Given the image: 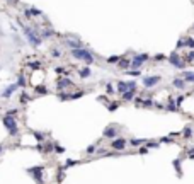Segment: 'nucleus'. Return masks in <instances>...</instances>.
I'll return each mask as SVG.
<instances>
[{"label":"nucleus","mask_w":194,"mask_h":184,"mask_svg":"<svg viewBox=\"0 0 194 184\" xmlns=\"http://www.w3.org/2000/svg\"><path fill=\"white\" fill-rule=\"evenodd\" d=\"M174 87L175 89H186V80H184V78H175Z\"/></svg>","instance_id":"obj_20"},{"label":"nucleus","mask_w":194,"mask_h":184,"mask_svg":"<svg viewBox=\"0 0 194 184\" xmlns=\"http://www.w3.org/2000/svg\"><path fill=\"white\" fill-rule=\"evenodd\" d=\"M184 46L194 48V39H193V37H187V39H184Z\"/></svg>","instance_id":"obj_31"},{"label":"nucleus","mask_w":194,"mask_h":184,"mask_svg":"<svg viewBox=\"0 0 194 184\" xmlns=\"http://www.w3.org/2000/svg\"><path fill=\"white\" fill-rule=\"evenodd\" d=\"M160 142H163V143H172V142H174V138H172V136H165V138H162Z\"/></svg>","instance_id":"obj_42"},{"label":"nucleus","mask_w":194,"mask_h":184,"mask_svg":"<svg viewBox=\"0 0 194 184\" xmlns=\"http://www.w3.org/2000/svg\"><path fill=\"white\" fill-rule=\"evenodd\" d=\"M51 56H55V58H58V56H61V53H60V50H56V48H53V50H51Z\"/></svg>","instance_id":"obj_39"},{"label":"nucleus","mask_w":194,"mask_h":184,"mask_svg":"<svg viewBox=\"0 0 194 184\" xmlns=\"http://www.w3.org/2000/svg\"><path fill=\"white\" fill-rule=\"evenodd\" d=\"M51 36H55V31L53 29H44L43 33H39V37L41 39H48V37H51Z\"/></svg>","instance_id":"obj_18"},{"label":"nucleus","mask_w":194,"mask_h":184,"mask_svg":"<svg viewBox=\"0 0 194 184\" xmlns=\"http://www.w3.org/2000/svg\"><path fill=\"white\" fill-rule=\"evenodd\" d=\"M169 63H170V65H174L175 68H184V65H186V63L179 58L177 53H172V55L169 56Z\"/></svg>","instance_id":"obj_9"},{"label":"nucleus","mask_w":194,"mask_h":184,"mask_svg":"<svg viewBox=\"0 0 194 184\" xmlns=\"http://www.w3.org/2000/svg\"><path fill=\"white\" fill-rule=\"evenodd\" d=\"M167 109L175 111V102H174V99H169V102H167Z\"/></svg>","instance_id":"obj_32"},{"label":"nucleus","mask_w":194,"mask_h":184,"mask_svg":"<svg viewBox=\"0 0 194 184\" xmlns=\"http://www.w3.org/2000/svg\"><path fill=\"white\" fill-rule=\"evenodd\" d=\"M136 106H138V108H140V106H143V108H152V106H153V101H152V99H143V101L140 99V101L136 102Z\"/></svg>","instance_id":"obj_16"},{"label":"nucleus","mask_w":194,"mask_h":184,"mask_svg":"<svg viewBox=\"0 0 194 184\" xmlns=\"http://www.w3.org/2000/svg\"><path fill=\"white\" fill-rule=\"evenodd\" d=\"M26 65H27L29 68H33V70H38V68H41V67H43V63H41L39 60H36V61H27Z\"/></svg>","instance_id":"obj_21"},{"label":"nucleus","mask_w":194,"mask_h":184,"mask_svg":"<svg viewBox=\"0 0 194 184\" xmlns=\"http://www.w3.org/2000/svg\"><path fill=\"white\" fill-rule=\"evenodd\" d=\"M72 56L75 58V60H82V61H85L87 65H92L96 60H94V55L89 51V50H85V48H80V50H72Z\"/></svg>","instance_id":"obj_3"},{"label":"nucleus","mask_w":194,"mask_h":184,"mask_svg":"<svg viewBox=\"0 0 194 184\" xmlns=\"http://www.w3.org/2000/svg\"><path fill=\"white\" fill-rule=\"evenodd\" d=\"M96 152V145H90V147H87V153H94Z\"/></svg>","instance_id":"obj_46"},{"label":"nucleus","mask_w":194,"mask_h":184,"mask_svg":"<svg viewBox=\"0 0 194 184\" xmlns=\"http://www.w3.org/2000/svg\"><path fill=\"white\" fill-rule=\"evenodd\" d=\"M182 77L186 82H194V72H182Z\"/></svg>","instance_id":"obj_23"},{"label":"nucleus","mask_w":194,"mask_h":184,"mask_svg":"<svg viewBox=\"0 0 194 184\" xmlns=\"http://www.w3.org/2000/svg\"><path fill=\"white\" fill-rule=\"evenodd\" d=\"M119 60H121V56H109L106 61H107L109 65H117V61H119Z\"/></svg>","instance_id":"obj_29"},{"label":"nucleus","mask_w":194,"mask_h":184,"mask_svg":"<svg viewBox=\"0 0 194 184\" xmlns=\"http://www.w3.org/2000/svg\"><path fill=\"white\" fill-rule=\"evenodd\" d=\"M55 72H56V74H63V75H65V68H61V67H58V68H56Z\"/></svg>","instance_id":"obj_49"},{"label":"nucleus","mask_w":194,"mask_h":184,"mask_svg":"<svg viewBox=\"0 0 194 184\" xmlns=\"http://www.w3.org/2000/svg\"><path fill=\"white\" fill-rule=\"evenodd\" d=\"M19 102L24 106V104H27V102H31V95L27 94L26 91H22L20 92V97H19Z\"/></svg>","instance_id":"obj_13"},{"label":"nucleus","mask_w":194,"mask_h":184,"mask_svg":"<svg viewBox=\"0 0 194 184\" xmlns=\"http://www.w3.org/2000/svg\"><path fill=\"white\" fill-rule=\"evenodd\" d=\"M34 92H36L38 95H48V94H50V89H46L44 85H36V87H34Z\"/></svg>","instance_id":"obj_15"},{"label":"nucleus","mask_w":194,"mask_h":184,"mask_svg":"<svg viewBox=\"0 0 194 184\" xmlns=\"http://www.w3.org/2000/svg\"><path fill=\"white\" fill-rule=\"evenodd\" d=\"M189 157H191V159H194V150H191V152H189Z\"/></svg>","instance_id":"obj_51"},{"label":"nucleus","mask_w":194,"mask_h":184,"mask_svg":"<svg viewBox=\"0 0 194 184\" xmlns=\"http://www.w3.org/2000/svg\"><path fill=\"white\" fill-rule=\"evenodd\" d=\"M17 89H19V85H17V84L14 82V84H10V85H7V87H5V89L2 91V94H0V95H2V97H5V99H9V97H10V95H12L14 92L17 91Z\"/></svg>","instance_id":"obj_10"},{"label":"nucleus","mask_w":194,"mask_h":184,"mask_svg":"<svg viewBox=\"0 0 194 184\" xmlns=\"http://www.w3.org/2000/svg\"><path fill=\"white\" fill-rule=\"evenodd\" d=\"M145 142L147 140H141V138H131L130 140V145L131 147H141V145H145Z\"/></svg>","instance_id":"obj_19"},{"label":"nucleus","mask_w":194,"mask_h":184,"mask_svg":"<svg viewBox=\"0 0 194 184\" xmlns=\"http://www.w3.org/2000/svg\"><path fill=\"white\" fill-rule=\"evenodd\" d=\"M128 145V140H124V138H114L113 142H111V147L114 152H121V150H124Z\"/></svg>","instance_id":"obj_5"},{"label":"nucleus","mask_w":194,"mask_h":184,"mask_svg":"<svg viewBox=\"0 0 194 184\" xmlns=\"http://www.w3.org/2000/svg\"><path fill=\"white\" fill-rule=\"evenodd\" d=\"M147 60H148V55H136L135 58H133V61H131V67H133L135 70H138Z\"/></svg>","instance_id":"obj_8"},{"label":"nucleus","mask_w":194,"mask_h":184,"mask_svg":"<svg viewBox=\"0 0 194 184\" xmlns=\"http://www.w3.org/2000/svg\"><path fill=\"white\" fill-rule=\"evenodd\" d=\"M19 87H26V77H24V74H19V77H17V82H16Z\"/></svg>","instance_id":"obj_27"},{"label":"nucleus","mask_w":194,"mask_h":184,"mask_svg":"<svg viewBox=\"0 0 194 184\" xmlns=\"http://www.w3.org/2000/svg\"><path fill=\"white\" fill-rule=\"evenodd\" d=\"M56 87H58V91H63V89H66V87H73V82H72L70 78L63 77V78H58Z\"/></svg>","instance_id":"obj_12"},{"label":"nucleus","mask_w":194,"mask_h":184,"mask_svg":"<svg viewBox=\"0 0 194 184\" xmlns=\"http://www.w3.org/2000/svg\"><path fill=\"white\" fill-rule=\"evenodd\" d=\"M126 74L131 75V77H138V75H141V72L140 70H126Z\"/></svg>","instance_id":"obj_34"},{"label":"nucleus","mask_w":194,"mask_h":184,"mask_svg":"<svg viewBox=\"0 0 194 184\" xmlns=\"http://www.w3.org/2000/svg\"><path fill=\"white\" fill-rule=\"evenodd\" d=\"M24 16H26V19H27V20H31V19H33V16H31V10H29V9H24Z\"/></svg>","instance_id":"obj_40"},{"label":"nucleus","mask_w":194,"mask_h":184,"mask_svg":"<svg viewBox=\"0 0 194 184\" xmlns=\"http://www.w3.org/2000/svg\"><path fill=\"white\" fill-rule=\"evenodd\" d=\"M17 24L20 26V29H22V33H24V36L27 37V41L34 46V48H38L39 44H41V37H39V33L36 31V29H33V27H29V26H26L20 19H17Z\"/></svg>","instance_id":"obj_1"},{"label":"nucleus","mask_w":194,"mask_h":184,"mask_svg":"<svg viewBox=\"0 0 194 184\" xmlns=\"http://www.w3.org/2000/svg\"><path fill=\"white\" fill-rule=\"evenodd\" d=\"M78 75H80V78H89V77L92 75V72H90L89 67H85V68H80V70H78Z\"/></svg>","instance_id":"obj_17"},{"label":"nucleus","mask_w":194,"mask_h":184,"mask_svg":"<svg viewBox=\"0 0 194 184\" xmlns=\"http://www.w3.org/2000/svg\"><path fill=\"white\" fill-rule=\"evenodd\" d=\"M2 152H3V145L0 143V155H2Z\"/></svg>","instance_id":"obj_52"},{"label":"nucleus","mask_w":194,"mask_h":184,"mask_svg":"<svg viewBox=\"0 0 194 184\" xmlns=\"http://www.w3.org/2000/svg\"><path fill=\"white\" fill-rule=\"evenodd\" d=\"M5 114H7V116H10V118H16V116L19 114V109H17V108H12V109H9V111H7Z\"/></svg>","instance_id":"obj_30"},{"label":"nucleus","mask_w":194,"mask_h":184,"mask_svg":"<svg viewBox=\"0 0 194 184\" xmlns=\"http://www.w3.org/2000/svg\"><path fill=\"white\" fill-rule=\"evenodd\" d=\"M75 164H77V160H66V164H65L63 169H66V167H70V166H75Z\"/></svg>","instance_id":"obj_43"},{"label":"nucleus","mask_w":194,"mask_h":184,"mask_svg":"<svg viewBox=\"0 0 194 184\" xmlns=\"http://www.w3.org/2000/svg\"><path fill=\"white\" fill-rule=\"evenodd\" d=\"M65 43H66V46H68L70 50H80V48H83V44H82L78 39H75V37H72V36L65 37Z\"/></svg>","instance_id":"obj_7"},{"label":"nucleus","mask_w":194,"mask_h":184,"mask_svg":"<svg viewBox=\"0 0 194 184\" xmlns=\"http://www.w3.org/2000/svg\"><path fill=\"white\" fill-rule=\"evenodd\" d=\"M160 82V77L158 75H153V77H143V85L147 87V89H150V87H153L155 84H158Z\"/></svg>","instance_id":"obj_11"},{"label":"nucleus","mask_w":194,"mask_h":184,"mask_svg":"<svg viewBox=\"0 0 194 184\" xmlns=\"http://www.w3.org/2000/svg\"><path fill=\"white\" fill-rule=\"evenodd\" d=\"M155 58H157V61H162V60H163V55H157Z\"/></svg>","instance_id":"obj_50"},{"label":"nucleus","mask_w":194,"mask_h":184,"mask_svg":"<svg viewBox=\"0 0 194 184\" xmlns=\"http://www.w3.org/2000/svg\"><path fill=\"white\" fill-rule=\"evenodd\" d=\"M29 10H31V16H33V17H41V16H43V12H41L39 9H36V7H31Z\"/></svg>","instance_id":"obj_28"},{"label":"nucleus","mask_w":194,"mask_h":184,"mask_svg":"<svg viewBox=\"0 0 194 184\" xmlns=\"http://www.w3.org/2000/svg\"><path fill=\"white\" fill-rule=\"evenodd\" d=\"M26 172H27L38 184H44V177H43V174H44V166L29 167V169H26Z\"/></svg>","instance_id":"obj_4"},{"label":"nucleus","mask_w":194,"mask_h":184,"mask_svg":"<svg viewBox=\"0 0 194 184\" xmlns=\"http://www.w3.org/2000/svg\"><path fill=\"white\" fill-rule=\"evenodd\" d=\"M2 123H3V126H5L9 135L19 136V125H17V119L16 118H10V116L5 114V116H2Z\"/></svg>","instance_id":"obj_2"},{"label":"nucleus","mask_w":194,"mask_h":184,"mask_svg":"<svg viewBox=\"0 0 194 184\" xmlns=\"http://www.w3.org/2000/svg\"><path fill=\"white\" fill-rule=\"evenodd\" d=\"M140 153H141V155H147V153H148V148H147V147H140Z\"/></svg>","instance_id":"obj_45"},{"label":"nucleus","mask_w":194,"mask_h":184,"mask_svg":"<svg viewBox=\"0 0 194 184\" xmlns=\"http://www.w3.org/2000/svg\"><path fill=\"white\" fill-rule=\"evenodd\" d=\"M117 106H119L117 102H111V104H107V109H109V111H116Z\"/></svg>","instance_id":"obj_36"},{"label":"nucleus","mask_w":194,"mask_h":184,"mask_svg":"<svg viewBox=\"0 0 194 184\" xmlns=\"http://www.w3.org/2000/svg\"><path fill=\"white\" fill-rule=\"evenodd\" d=\"M117 92L119 94L128 92V82H117Z\"/></svg>","instance_id":"obj_22"},{"label":"nucleus","mask_w":194,"mask_h":184,"mask_svg":"<svg viewBox=\"0 0 194 184\" xmlns=\"http://www.w3.org/2000/svg\"><path fill=\"white\" fill-rule=\"evenodd\" d=\"M33 135H34V138L38 140L39 143H44L46 140H44V133H39V131H33Z\"/></svg>","instance_id":"obj_25"},{"label":"nucleus","mask_w":194,"mask_h":184,"mask_svg":"<svg viewBox=\"0 0 194 184\" xmlns=\"http://www.w3.org/2000/svg\"><path fill=\"white\" fill-rule=\"evenodd\" d=\"M99 101H100V102H104V104H107V102H109L106 95H99Z\"/></svg>","instance_id":"obj_47"},{"label":"nucleus","mask_w":194,"mask_h":184,"mask_svg":"<svg viewBox=\"0 0 194 184\" xmlns=\"http://www.w3.org/2000/svg\"><path fill=\"white\" fill-rule=\"evenodd\" d=\"M55 152H56V153H63V152H65V148H63V147H60L58 143L55 142Z\"/></svg>","instance_id":"obj_37"},{"label":"nucleus","mask_w":194,"mask_h":184,"mask_svg":"<svg viewBox=\"0 0 194 184\" xmlns=\"http://www.w3.org/2000/svg\"><path fill=\"white\" fill-rule=\"evenodd\" d=\"M117 135H119V129H117V126H114V125L107 126V128L104 129V133H102V136H104V138H111V140L117 138Z\"/></svg>","instance_id":"obj_6"},{"label":"nucleus","mask_w":194,"mask_h":184,"mask_svg":"<svg viewBox=\"0 0 194 184\" xmlns=\"http://www.w3.org/2000/svg\"><path fill=\"white\" fill-rule=\"evenodd\" d=\"M186 58H187V61H194V51H191V53L186 56Z\"/></svg>","instance_id":"obj_48"},{"label":"nucleus","mask_w":194,"mask_h":184,"mask_svg":"<svg viewBox=\"0 0 194 184\" xmlns=\"http://www.w3.org/2000/svg\"><path fill=\"white\" fill-rule=\"evenodd\" d=\"M58 99H60V101H68V99H70V94L61 92V94H58Z\"/></svg>","instance_id":"obj_33"},{"label":"nucleus","mask_w":194,"mask_h":184,"mask_svg":"<svg viewBox=\"0 0 194 184\" xmlns=\"http://www.w3.org/2000/svg\"><path fill=\"white\" fill-rule=\"evenodd\" d=\"M182 101H184V95L177 97V99H175V106H180V104H182Z\"/></svg>","instance_id":"obj_44"},{"label":"nucleus","mask_w":194,"mask_h":184,"mask_svg":"<svg viewBox=\"0 0 194 184\" xmlns=\"http://www.w3.org/2000/svg\"><path fill=\"white\" fill-rule=\"evenodd\" d=\"M85 92L83 91H80V92H75V94H70V99H78V97H82Z\"/></svg>","instance_id":"obj_35"},{"label":"nucleus","mask_w":194,"mask_h":184,"mask_svg":"<svg viewBox=\"0 0 194 184\" xmlns=\"http://www.w3.org/2000/svg\"><path fill=\"white\" fill-rule=\"evenodd\" d=\"M191 135H193V128L187 125L186 128L182 129V136H184V138H191Z\"/></svg>","instance_id":"obj_24"},{"label":"nucleus","mask_w":194,"mask_h":184,"mask_svg":"<svg viewBox=\"0 0 194 184\" xmlns=\"http://www.w3.org/2000/svg\"><path fill=\"white\" fill-rule=\"evenodd\" d=\"M133 97H135V92L133 91H128L123 94V101H133Z\"/></svg>","instance_id":"obj_26"},{"label":"nucleus","mask_w":194,"mask_h":184,"mask_svg":"<svg viewBox=\"0 0 194 184\" xmlns=\"http://www.w3.org/2000/svg\"><path fill=\"white\" fill-rule=\"evenodd\" d=\"M16 2H17V0H16Z\"/></svg>","instance_id":"obj_53"},{"label":"nucleus","mask_w":194,"mask_h":184,"mask_svg":"<svg viewBox=\"0 0 194 184\" xmlns=\"http://www.w3.org/2000/svg\"><path fill=\"white\" fill-rule=\"evenodd\" d=\"M117 67H119V68H124V70H128V68L131 67V60H126V58H121V60L117 61Z\"/></svg>","instance_id":"obj_14"},{"label":"nucleus","mask_w":194,"mask_h":184,"mask_svg":"<svg viewBox=\"0 0 194 184\" xmlns=\"http://www.w3.org/2000/svg\"><path fill=\"white\" fill-rule=\"evenodd\" d=\"M106 92H107V94H113V92H114V87H113V84H107V85H106Z\"/></svg>","instance_id":"obj_41"},{"label":"nucleus","mask_w":194,"mask_h":184,"mask_svg":"<svg viewBox=\"0 0 194 184\" xmlns=\"http://www.w3.org/2000/svg\"><path fill=\"white\" fill-rule=\"evenodd\" d=\"M147 143V148H153V147H158V142H145Z\"/></svg>","instance_id":"obj_38"}]
</instances>
